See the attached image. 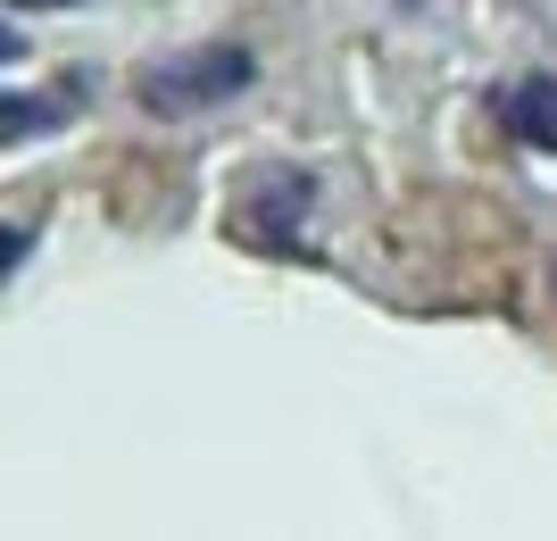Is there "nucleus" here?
<instances>
[{"label": "nucleus", "mask_w": 557, "mask_h": 541, "mask_svg": "<svg viewBox=\"0 0 557 541\" xmlns=\"http://www.w3.org/2000/svg\"><path fill=\"white\" fill-rule=\"evenodd\" d=\"M250 84H258V59L242 42H200V50H175V59H150L134 75L150 118H200L216 100H242Z\"/></svg>", "instance_id": "f257e3e1"}, {"label": "nucleus", "mask_w": 557, "mask_h": 541, "mask_svg": "<svg viewBox=\"0 0 557 541\" xmlns=\"http://www.w3.org/2000/svg\"><path fill=\"white\" fill-rule=\"evenodd\" d=\"M499 118H508V134H516V142H533V150H557V84H549V75L516 84V93L499 100Z\"/></svg>", "instance_id": "f03ea898"}, {"label": "nucleus", "mask_w": 557, "mask_h": 541, "mask_svg": "<svg viewBox=\"0 0 557 541\" xmlns=\"http://www.w3.org/2000/svg\"><path fill=\"white\" fill-rule=\"evenodd\" d=\"M67 125V100L59 93H0V142H34Z\"/></svg>", "instance_id": "7ed1b4c3"}, {"label": "nucleus", "mask_w": 557, "mask_h": 541, "mask_svg": "<svg viewBox=\"0 0 557 541\" xmlns=\"http://www.w3.org/2000/svg\"><path fill=\"white\" fill-rule=\"evenodd\" d=\"M25 250H34V225H0V275H9Z\"/></svg>", "instance_id": "20e7f679"}, {"label": "nucleus", "mask_w": 557, "mask_h": 541, "mask_svg": "<svg viewBox=\"0 0 557 541\" xmlns=\"http://www.w3.org/2000/svg\"><path fill=\"white\" fill-rule=\"evenodd\" d=\"M0 59H25V34H17L9 17H0Z\"/></svg>", "instance_id": "39448f33"}]
</instances>
